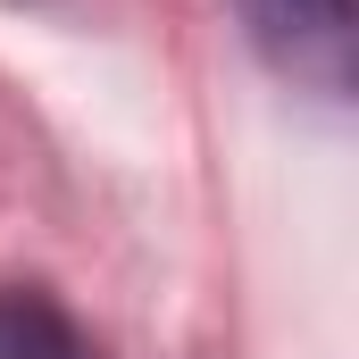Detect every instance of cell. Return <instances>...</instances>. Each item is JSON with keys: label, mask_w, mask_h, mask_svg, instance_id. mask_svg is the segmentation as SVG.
<instances>
[{"label": "cell", "mask_w": 359, "mask_h": 359, "mask_svg": "<svg viewBox=\"0 0 359 359\" xmlns=\"http://www.w3.org/2000/svg\"><path fill=\"white\" fill-rule=\"evenodd\" d=\"M243 25L292 84H351V0H243Z\"/></svg>", "instance_id": "cell-1"}, {"label": "cell", "mask_w": 359, "mask_h": 359, "mask_svg": "<svg viewBox=\"0 0 359 359\" xmlns=\"http://www.w3.org/2000/svg\"><path fill=\"white\" fill-rule=\"evenodd\" d=\"M0 359H109V351L92 343L50 292L8 284V292H0Z\"/></svg>", "instance_id": "cell-2"}]
</instances>
